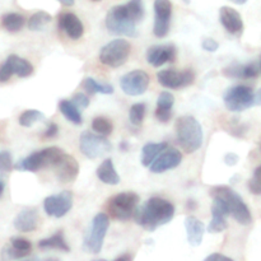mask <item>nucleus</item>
<instances>
[{"mask_svg":"<svg viewBox=\"0 0 261 261\" xmlns=\"http://www.w3.org/2000/svg\"><path fill=\"white\" fill-rule=\"evenodd\" d=\"M175 216V206L172 203L162 198H150L142 206H137L133 217L135 222L147 231L153 232L161 226L167 224Z\"/></svg>","mask_w":261,"mask_h":261,"instance_id":"nucleus-1","label":"nucleus"},{"mask_svg":"<svg viewBox=\"0 0 261 261\" xmlns=\"http://www.w3.org/2000/svg\"><path fill=\"white\" fill-rule=\"evenodd\" d=\"M177 142L186 153H194L203 145V129L195 117L186 116L177 119L175 125Z\"/></svg>","mask_w":261,"mask_h":261,"instance_id":"nucleus-2","label":"nucleus"},{"mask_svg":"<svg viewBox=\"0 0 261 261\" xmlns=\"http://www.w3.org/2000/svg\"><path fill=\"white\" fill-rule=\"evenodd\" d=\"M211 195L218 198L226 204L229 216L233 217L240 224L249 226L252 223V216L249 206L245 204L241 196L228 186H214L211 189Z\"/></svg>","mask_w":261,"mask_h":261,"instance_id":"nucleus-3","label":"nucleus"},{"mask_svg":"<svg viewBox=\"0 0 261 261\" xmlns=\"http://www.w3.org/2000/svg\"><path fill=\"white\" fill-rule=\"evenodd\" d=\"M223 101L229 111L242 112L260 105V92L249 86H234L227 89Z\"/></svg>","mask_w":261,"mask_h":261,"instance_id":"nucleus-4","label":"nucleus"},{"mask_svg":"<svg viewBox=\"0 0 261 261\" xmlns=\"http://www.w3.org/2000/svg\"><path fill=\"white\" fill-rule=\"evenodd\" d=\"M110 219L105 213H98L93 218L91 228L87 231L83 241V250L89 254H98L103 246V240L109 231Z\"/></svg>","mask_w":261,"mask_h":261,"instance_id":"nucleus-5","label":"nucleus"},{"mask_svg":"<svg viewBox=\"0 0 261 261\" xmlns=\"http://www.w3.org/2000/svg\"><path fill=\"white\" fill-rule=\"evenodd\" d=\"M64 154L63 150L58 147L45 148L40 152H35L28 155L23 161L15 165V168L19 171H30V172H36L45 167H51L55 166L56 162L60 160L61 155Z\"/></svg>","mask_w":261,"mask_h":261,"instance_id":"nucleus-6","label":"nucleus"},{"mask_svg":"<svg viewBox=\"0 0 261 261\" xmlns=\"http://www.w3.org/2000/svg\"><path fill=\"white\" fill-rule=\"evenodd\" d=\"M137 23L130 19L124 9V5H116L112 8L106 17V27L112 35L135 37L137 36Z\"/></svg>","mask_w":261,"mask_h":261,"instance_id":"nucleus-7","label":"nucleus"},{"mask_svg":"<svg viewBox=\"0 0 261 261\" xmlns=\"http://www.w3.org/2000/svg\"><path fill=\"white\" fill-rule=\"evenodd\" d=\"M139 204V196L135 193H121L112 196L107 201V212L110 217L119 221H127L132 218Z\"/></svg>","mask_w":261,"mask_h":261,"instance_id":"nucleus-8","label":"nucleus"},{"mask_svg":"<svg viewBox=\"0 0 261 261\" xmlns=\"http://www.w3.org/2000/svg\"><path fill=\"white\" fill-rule=\"evenodd\" d=\"M130 55V43L126 40L117 38L102 47L99 60L103 65L110 68H119L126 63Z\"/></svg>","mask_w":261,"mask_h":261,"instance_id":"nucleus-9","label":"nucleus"},{"mask_svg":"<svg viewBox=\"0 0 261 261\" xmlns=\"http://www.w3.org/2000/svg\"><path fill=\"white\" fill-rule=\"evenodd\" d=\"M79 148H81V152L89 160H96L111 152L112 145L103 135L84 132L82 133L81 139H79Z\"/></svg>","mask_w":261,"mask_h":261,"instance_id":"nucleus-10","label":"nucleus"},{"mask_svg":"<svg viewBox=\"0 0 261 261\" xmlns=\"http://www.w3.org/2000/svg\"><path fill=\"white\" fill-rule=\"evenodd\" d=\"M149 86V76L143 70H133L125 74L120 81L122 92L127 96H140L145 93Z\"/></svg>","mask_w":261,"mask_h":261,"instance_id":"nucleus-11","label":"nucleus"},{"mask_svg":"<svg viewBox=\"0 0 261 261\" xmlns=\"http://www.w3.org/2000/svg\"><path fill=\"white\" fill-rule=\"evenodd\" d=\"M73 206V194L70 191H63L58 195H51L43 200V209L46 214L55 218H61Z\"/></svg>","mask_w":261,"mask_h":261,"instance_id":"nucleus-12","label":"nucleus"},{"mask_svg":"<svg viewBox=\"0 0 261 261\" xmlns=\"http://www.w3.org/2000/svg\"><path fill=\"white\" fill-rule=\"evenodd\" d=\"M171 15H172V3L170 0H155L153 33L157 37H165L168 33Z\"/></svg>","mask_w":261,"mask_h":261,"instance_id":"nucleus-13","label":"nucleus"},{"mask_svg":"<svg viewBox=\"0 0 261 261\" xmlns=\"http://www.w3.org/2000/svg\"><path fill=\"white\" fill-rule=\"evenodd\" d=\"M157 79L166 88L178 89L193 84L195 74L193 70H184L181 73L175 70H161L157 73Z\"/></svg>","mask_w":261,"mask_h":261,"instance_id":"nucleus-14","label":"nucleus"},{"mask_svg":"<svg viewBox=\"0 0 261 261\" xmlns=\"http://www.w3.org/2000/svg\"><path fill=\"white\" fill-rule=\"evenodd\" d=\"M181 161H182V154L180 153V150L175 149V148H170V149L166 148L162 153H160L155 157V160L148 167H149L150 172L163 173L180 166Z\"/></svg>","mask_w":261,"mask_h":261,"instance_id":"nucleus-15","label":"nucleus"},{"mask_svg":"<svg viewBox=\"0 0 261 261\" xmlns=\"http://www.w3.org/2000/svg\"><path fill=\"white\" fill-rule=\"evenodd\" d=\"M219 20L228 33L241 36L244 32V20L236 9L231 7H222L219 10Z\"/></svg>","mask_w":261,"mask_h":261,"instance_id":"nucleus-16","label":"nucleus"},{"mask_svg":"<svg viewBox=\"0 0 261 261\" xmlns=\"http://www.w3.org/2000/svg\"><path fill=\"white\" fill-rule=\"evenodd\" d=\"M176 59V47L173 45H155L147 50V61L150 65L160 68L166 63H172Z\"/></svg>","mask_w":261,"mask_h":261,"instance_id":"nucleus-17","label":"nucleus"},{"mask_svg":"<svg viewBox=\"0 0 261 261\" xmlns=\"http://www.w3.org/2000/svg\"><path fill=\"white\" fill-rule=\"evenodd\" d=\"M56 168V175L61 182H71L79 173V165L75 158L64 153L60 160L54 166Z\"/></svg>","mask_w":261,"mask_h":261,"instance_id":"nucleus-18","label":"nucleus"},{"mask_svg":"<svg viewBox=\"0 0 261 261\" xmlns=\"http://www.w3.org/2000/svg\"><path fill=\"white\" fill-rule=\"evenodd\" d=\"M59 27L71 40H79L84 33L83 23L74 13H61L59 15Z\"/></svg>","mask_w":261,"mask_h":261,"instance_id":"nucleus-19","label":"nucleus"},{"mask_svg":"<svg viewBox=\"0 0 261 261\" xmlns=\"http://www.w3.org/2000/svg\"><path fill=\"white\" fill-rule=\"evenodd\" d=\"M224 75L227 78L236 79H252L260 75V64L259 61H252L249 64H234L224 69Z\"/></svg>","mask_w":261,"mask_h":261,"instance_id":"nucleus-20","label":"nucleus"},{"mask_svg":"<svg viewBox=\"0 0 261 261\" xmlns=\"http://www.w3.org/2000/svg\"><path fill=\"white\" fill-rule=\"evenodd\" d=\"M186 234H188V241L191 246H199L203 241L205 226L201 221H199L196 217H186L185 219Z\"/></svg>","mask_w":261,"mask_h":261,"instance_id":"nucleus-21","label":"nucleus"},{"mask_svg":"<svg viewBox=\"0 0 261 261\" xmlns=\"http://www.w3.org/2000/svg\"><path fill=\"white\" fill-rule=\"evenodd\" d=\"M175 103V97L170 92H162L158 96L155 117L161 122H168L172 116V107Z\"/></svg>","mask_w":261,"mask_h":261,"instance_id":"nucleus-22","label":"nucleus"},{"mask_svg":"<svg viewBox=\"0 0 261 261\" xmlns=\"http://www.w3.org/2000/svg\"><path fill=\"white\" fill-rule=\"evenodd\" d=\"M38 224V213L35 209H24L14 219V227L20 232L35 231Z\"/></svg>","mask_w":261,"mask_h":261,"instance_id":"nucleus-23","label":"nucleus"},{"mask_svg":"<svg viewBox=\"0 0 261 261\" xmlns=\"http://www.w3.org/2000/svg\"><path fill=\"white\" fill-rule=\"evenodd\" d=\"M96 175L98 180H101L103 184H107V185H117L120 182V176L117 175L114 162L110 158L105 160L99 165V167L97 168Z\"/></svg>","mask_w":261,"mask_h":261,"instance_id":"nucleus-24","label":"nucleus"},{"mask_svg":"<svg viewBox=\"0 0 261 261\" xmlns=\"http://www.w3.org/2000/svg\"><path fill=\"white\" fill-rule=\"evenodd\" d=\"M166 148H168V144L166 142L148 143V144H145L144 147H143L142 157H140L142 165L144 166V167H148V166L155 160V157H157L160 153H162Z\"/></svg>","mask_w":261,"mask_h":261,"instance_id":"nucleus-25","label":"nucleus"},{"mask_svg":"<svg viewBox=\"0 0 261 261\" xmlns=\"http://www.w3.org/2000/svg\"><path fill=\"white\" fill-rule=\"evenodd\" d=\"M7 60L12 66L13 74H17L20 78H24V76L31 75L33 73V65L25 59L19 58L17 55H10Z\"/></svg>","mask_w":261,"mask_h":261,"instance_id":"nucleus-26","label":"nucleus"},{"mask_svg":"<svg viewBox=\"0 0 261 261\" xmlns=\"http://www.w3.org/2000/svg\"><path fill=\"white\" fill-rule=\"evenodd\" d=\"M38 247H40V249H56L65 252L70 251V247L66 244L63 231L56 232V233L53 234L50 239L41 240V241L38 242Z\"/></svg>","mask_w":261,"mask_h":261,"instance_id":"nucleus-27","label":"nucleus"},{"mask_svg":"<svg viewBox=\"0 0 261 261\" xmlns=\"http://www.w3.org/2000/svg\"><path fill=\"white\" fill-rule=\"evenodd\" d=\"M59 109H60L61 114H63L69 121L73 122V124L81 125L82 122H83L81 110H79L71 101H68V99L60 101L59 102Z\"/></svg>","mask_w":261,"mask_h":261,"instance_id":"nucleus-28","label":"nucleus"},{"mask_svg":"<svg viewBox=\"0 0 261 261\" xmlns=\"http://www.w3.org/2000/svg\"><path fill=\"white\" fill-rule=\"evenodd\" d=\"M2 24L9 32H18L24 27L25 19L23 15L18 14V13H8V14L3 15Z\"/></svg>","mask_w":261,"mask_h":261,"instance_id":"nucleus-29","label":"nucleus"},{"mask_svg":"<svg viewBox=\"0 0 261 261\" xmlns=\"http://www.w3.org/2000/svg\"><path fill=\"white\" fill-rule=\"evenodd\" d=\"M83 87L88 94H112L114 93V87L111 84H101L97 83L93 78H86L83 82Z\"/></svg>","mask_w":261,"mask_h":261,"instance_id":"nucleus-30","label":"nucleus"},{"mask_svg":"<svg viewBox=\"0 0 261 261\" xmlns=\"http://www.w3.org/2000/svg\"><path fill=\"white\" fill-rule=\"evenodd\" d=\"M124 9L126 14L129 15L130 19L134 20L135 23L142 20L144 17V4L143 0H130L129 3L124 4Z\"/></svg>","mask_w":261,"mask_h":261,"instance_id":"nucleus-31","label":"nucleus"},{"mask_svg":"<svg viewBox=\"0 0 261 261\" xmlns=\"http://www.w3.org/2000/svg\"><path fill=\"white\" fill-rule=\"evenodd\" d=\"M53 17L46 12H37L28 19V28L31 31H41L46 27L47 23L51 22Z\"/></svg>","mask_w":261,"mask_h":261,"instance_id":"nucleus-32","label":"nucleus"},{"mask_svg":"<svg viewBox=\"0 0 261 261\" xmlns=\"http://www.w3.org/2000/svg\"><path fill=\"white\" fill-rule=\"evenodd\" d=\"M45 119V115L37 110H27L19 116V124L24 127H31L33 124L38 121H42Z\"/></svg>","mask_w":261,"mask_h":261,"instance_id":"nucleus-33","label":"nucleus"},{"mask_svg":"<svg viewBox=\"0 0 261 261\" xmlns=\"http://www.w3.org/2000/svg\"><path fill=\"white\" fill-rule=\"evenodd\" d=\"M92 127H93L94 132L98 133L99 135H103V137L110 135L112 133V130H114V125L106 117H96L92 121Z\"/></svg>","mask_w":261,"mask_h":261,"instance_id":"nucleus-34","label":"nucleus"},{"mask_svg":"<svg viewBox=\"0 0 261 261\" xmlns=\"http://www.w3.org/2000/svg\"><path fill=\"white\" fill-rule=\"evenodd\" d=\"M213 214V218H212L211 223L208 226V232L211 233H221V232L226 231L228 223H227L226 216H222V214L212 213Z\"/></svg>","mask_w":261,"mask_h":261,"instance_id":"nucleus-35","label":"nucleus"},{"mask_svg":"<svg viewBox=\"0 0 261 261\" xmlns=\"http://www.w3.org/2000/svg\"><path fill=\"white\" fill-rule=\"evenodd\" d=\"M145 109H147V106H145L144 103L133 105L132 109H130V112H129V119H130V122H132L133 125H135V126H139V125L142 124L143 120H144V116H145Z\"/></svg>","mask_w":261,"mask_h":261,"instance_id":"nucleus-36","label":"nucleus"},{"mask_svg":"<svg viewBox=\"0 0 261 261\" xmlns=\"http://www.w3.org/2000/svg\"><path fill=\"white\" fill-rule=\"evenodd\" d=\"M10 246L14 247V249L19 250V251L25 252V254L30 255L32 252V245L28 240L22 239V237H13L10 240Z\"/></svg>","mask_w":261,"mask_h":261,"instance_id":"nucleus-37","label":"nucleus"},{"mask_svg":"<svg viewBox=\"0 0 261 261\" xmlns=\"http://www.w3.org/2000/svg\"><path fill=\"white\" fill-rule=\"evenodd\" d=\"M13 168V158L10 152L2 150L0 152V172H9Z\"/></svg>","mask_w":261,"mask_h":261,"instance_id":"nucleus-38","label":"nucleus"},{"mask_svg":"<svg viewBox=\"0 0 261 261\" xmlns=\"http://www.w3.org/2000/svg\"><path fill=\"white\" fill-rule=\"evenodd\" d=\"M260 171L261 167H257L255 170L254 177L249 181V190L254 195H260L261 194V184H260Z\"/></svg>","mask_w":261,"mask_h":261,"instance_id":"nucleus-39","label":"nucleus"},{"mask_svg":"<svg viewBox=\"0 0 261 261\" xmlns=\"http://www.w3.org/2000/svg\"><path fill=\"white\" fill-rule=\"evenodd\" d=\"M12 75H13L12 66H10V64L8 63V60H5L4 63L0 65V83L8 82Z\"/></svg>","mask_w":261,"mask_h":261,"instance_id":"nucleus-40","label":"nucleus"},{"mask_svg":"<svg viewBox=\"0 0 261 261\" xmlns=\"http://www.w3.org/2000/svg\"><path fill=\"white\" fill-rule=\"evenodd\" d=\"M71 102H73L74 105H75L76 107H78L79 110H84L86 107L89 106V98L87 94L84 93H78L75 94V96L73 97V99H71Z\"/></svg>","mask_w":261,"mask_h":261,"instance_id":"nucleus-41","label":"nucleus"},{"mask_svg":"<svg viewBox=\"0 0 261 261\" xmlns=\"http://www.w3.org/2000/svg\"><path fill=\"white\" fill-rule=\"evenodd\" d=\"M201 46H203V48L205 51H209V53H216L219 47V43L217 42L216 40H213V38H205V40L203 41V43H201Z\"/></svg>","mask_w":261,"mask_h":261,"instance_id":"nucleus-42","label":"nucleus"},{"mask_svg":"<svg viewBox=\"0 0 261 261\" xmlns=\"http://www.w3.org/2000/svg\"><path fill=\"white\" fill-rule=\"evenodd\" d=\"M58 132H59L58 125L51 122V124L47 126V129H46L45 134H43V138H55L56 135H58Z\"/></svg>","mask_w":261,"mask_h":261,"instance_id":"nucleus-43","label":"nucleus"},{"mask_svg":"<svg viewBox=\"0 0 261 261\" xmlns=\"http://www.w3.org/2000/svg\"><path fill=\"white\" fill-rule=\"evenodd\" d=\"M239 155L234 154V153H227L226 155H224V163H226L227 166H234L239 163Z\"/></svg>","mask_w":261,"mask_h":261,"instance_id":"nucleus-44","label":"nucleus"},{"mask_svg":"<svg viewBox=\"0 0 261 261\" xmlns=\"http://www.w3.org/2000/svg\"><path fill=\"white\" fill-rule=\"evenodd\" d=\"M214 260H224V261H232L231 257L224 256L222 254H212L209 256L205 257V261H214Z\"/></svg>","mask_w":261,"mask_h":261,"instance_id":"nucleus-45","label":"nucleus"},{"mask_svg":"<svg viewBox=\"0 0 261 261\" xmlns=\"http://www.w3.org/2000/svg\"><path fill=\"white\" fill-rule=\"evenodd\" d=\"M132 259H133L132 255L125 254V255H121V256H117L115 260H116V261H129V260H132Z\"/></svg>","mask_w":261,"mask_h":261,"instance_id":"nucleus-46","label":"nucleus"},{"mask_svg":"<svg viewBox=\"0 0 261 261\" xmlns=\"http://www.w3.org/2000/svg\"><path fill=\"white\" fill-rule=\"evenodd\" d=\"M186 206H188V209H190V211H195L198 204H196L194 200H189L188 204H186Z\"/></svg>","mask_w":261,"mask_h":261,"instance_id":"nucleus-47","label":"nucleus"},{"mask_svg":"<svg viewBox=\"0 0 261 261\" xmlns=\"http://www.w3.org/2000/svg\"><path fill=\"white\" fill-rule=\"evenodd\" d=\"M58 2H60L61 4L65 5V7H71V5H74V2H75V0H58Z\"/></svg>","mask_w":261,"mask_h":261,"instance_id":"nucleus-48","label":"nucleus"},{"mask_svg":"<svg viewBox=\"0 0 261 261\" xmlns=\"http://www.w3.org/2000/svg\"><path fill=\"white\" fill-rule=\"evenodd\" d=\"M4 182H3L2 180H0V198H2V195H3V193H4Z\"/></svg>","mask_w":261,"mask_h":261,"instance_id":"nucleus-49","label":"nucleus"},{"mask_svg":"<svg viewBox=\"0 0 261 261\" xmlns=\"http://www.w3.org/2000/svg\"><path fill=\"white\" fill-rule=\"evenodd\" d=\"M231 2H233L234 4H239V5H241V4H245V3H246L247 0H231Z\"/></svg>","mask_w":261,"mask_h":261,"instance_id":"nucleus-50","label":"nucleus"},{"mask_svg":"<svg viewBox=\"0 0 261 261\" xmlns=\"http://www.w3.org/2000/svg\"><path fill=\"white\" fill-rule=\"evenodd\" d=\"M121 148H122V150H126L127 149V144L125 142H122L121 143Z\"/></svg>","mask_w":261,"mask_h":261,"instance_id":"nucleus-51","label":"nucleus"},{"mask_svg":"<svg viewBox=\"0 0 261 261\" xmlns=\"http://www.w3.org/2000/svg\"><path fill=\"white\" fill-rule=\"evenodd\" d=\"M93 2H101V0H93Z\"/></svg>","mask_w":261,"mask_h":261,"instance_id":"nucleus-52","label":"nucleus"}]
</instances>
